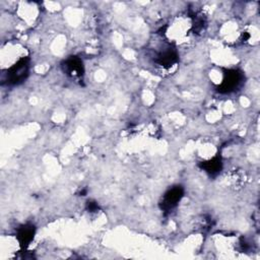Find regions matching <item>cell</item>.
Masks as SVG:
<instances>
[{
  "label": "cell",
  "mask_w": 260,
  "mask_h": 260,
  "mask_svg": "<svg viewBox=\"0 0 260 260\" xmlns=\"http://www.w3.org/2000/svg\"><path fill=\"white\" fill-rule=\"evenodd\" d=\"M6 81L8 84H18L22 82L27 74H28V57H24L17 61L15 64L7 68L6 73Z\"/></svg>",
  "instance_id": "1"
},
{
  "label": "cell",
  "mask_w": 260,
  "mask_h": 260,
  "mask_svg": "<svg viewBox=\"0 0 260 260\" xmlns=\"http://www.w3.org/2000/svg\"><path fill=\"white\" fill-rule=\"evenodd\" d=\"M243 73L237 69L228 70L223 73V78L217 87V90L222 93H230L237 90L243 83Z\"/></svg>",
  "instance_id": "2"
},
{
  "label": "cell",
  "mask_w": 260,
  "mask_h": 260,
  "mask_svg": "<svg viewBox=\"0 0 260 260\" xmlns=\"http://www.w3.org/2000/svg\"><path fill=\"white\" fill-rule=\"evenodd\" d=\"M183 195H184V190L181 186H175L171 188L162 196V199L160 202V208L166 212L173 210L177 206V204L180 202Z\"/></svg>",
  "instance_id": "3"
},
{
  "label": "cell",
  "mask_w": 260,
  "mask_h": 260,
  "mask_svg": "<svg viewBox=\"0 0 260 260\" xmlns=\"http://www.w3.org/2000/svg\"><path fill=\"white\" fill-rule=\"evenodd\" d=\"M64 72L72 78H80L83 75V63L78 57L72 56L68 58L63 65Z\"/></svg>",
  "instance_id": "4"
},
{
  "label": "cell",
  "mask_w": 260,
  "mask_h": 260,
  "mask_svg": "<svg viewBox=\"0 0 260 260\" xmlns=\"http://www.w3.org/2000/svg\"><path fill=\"white\" fill-rule=\"evenodd\" d=\"M178 61V55L175 49H171V47L165 48L157 52L155 56V62L165 68H170Z\"/></svg>",
  "instance_id": "5"
},
{
  "label": "cell",
  "mask_w": 260,
  "mask_h": 260,
  "mask_svg": "<svg viewBox=\"0 0 260 260\" xmlns=\"http://www.w3.org/2000/svg\"><path fill=\"white\" fill-rule=\"evenodd\" d=\"M35 235V228L31 224H25L21 226L17 232V241L19 246L25 248L29 245Z\"/></svg>",
  "instance_id": "6"
},
{
  "label": "cell",
  "mask_w": 260,
  "mask_h": 260,
  "mask_svg": "<svg viewBox=\"0 0 260 260\" xmlns=\"http://www.w3.org/2000/svg\"><path fill=\"white\" fill-rule=\"evenodd\" d=\"M202 168L209 174H215L221 169V160L219 157H214L203 164Z\"/></svg>",
  "instance_id": "7"
}]
</instances>
